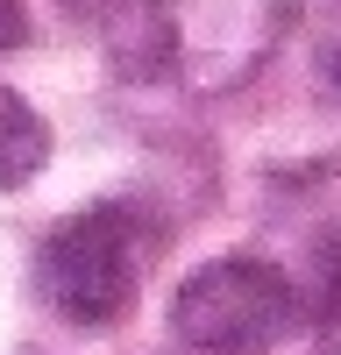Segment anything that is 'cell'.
<instances>
[{
	"instance_id": "obj_1",
	"label": "cell",
	"mask_w": 341,
	"mask_h": 355,
	"mask_svg": "<svg viewBox=\"0 0 341 355\" xmlns=\"http://www.w3.org/2000/svg\"><path fill=\"white\" fill-rule=\"evenodd\" d=\"M142 249H150V227L128 206H85V214L50 227L36 256V284L71 327H114L135 306Z\"/></svg>"
},
{
	"instance_id": "obj_2",
	"label": "cell",
	"mask_w": 341,
	"mask_h": 355,
	"mask_svg": "<svg viewBox=\"0 0 341 355\" xmlns=\"http://www.w3.org/2000/svg\"><path fill=\"white\" fill-rule=\"evenodd\" d=\"M292 320H299V291L263 256H220L207 270H192L170 306L178 341L199 355H263Z\"/></svg>"
},
{
	"instance_id": "obj_3",
	"label": "cell",
	"mask_w": 341,
	"mask_h": 355,
	"mask_svg": "<svg viewBox=\"0 0 341 355\" xmlns=\"http://www.w3.org/2000/svg\"><path fill=\"white\" fill-rule=\"evenodd\" d=\"M178 8L185 0H100V36L121 78H164L178 64Z\"/></svg>"
},
{
	"instance_id": "obj_4",
	"label": "cell",
	"mask_w": 341,
	"mask_h": 355,
	"mask_svg": "<svg viewBox=\"0 0 341 355\" xmlns=\"http://www.w3.org/2000/svg\"><path fill=\"white\" fill-rule=\"evenodd\" d=\"M50 164V128L36 121V107L0 85V192H21L28 178Z\"/></svg>"
},
{
	"instance_id": "obj_5",
	"label": "cell",
	"mask_w": 341,
	"mask_h": 355,
	"mask_svg": "<svg viewBox=\"0 0 341 355\" xmlns=\"http://www.w3.org/2000/svg\"><path fill=\"white\" fill-rule=\"evenodd\" d=\"M299 313H306V327H313V348H320V355H341V234L313 249Z\"/></svg>"
},
{
	"instance_id": "obj_6",
	"label": "cell",
	"mask_w": 341,
	"mask_h": 355,
	"mask_svg": "<svg viewBox=\"0 0 341 355\" xmlns=\"http://www.w3.org/2000/svg\"><path fill=\"white\" fill-rule=\"evenodd\" d=\"M28 43V8L21 0H0V50H21Z\"/></svg>"
},
{
	"instance_id": "obj_7",
	"label": "cell",
	"mask_w": 341,
	"mask_h": 355,
	"mask_svg": "<svg viewBox=\"0 0 341 355\" xmlns=\"http://www.w3.org/2000/svg\"><path fill=\"white\" fill-rule=\"evenodd\" d=\"M334 85H341V50H334Z\"/></svg>"
}]
</instances>
